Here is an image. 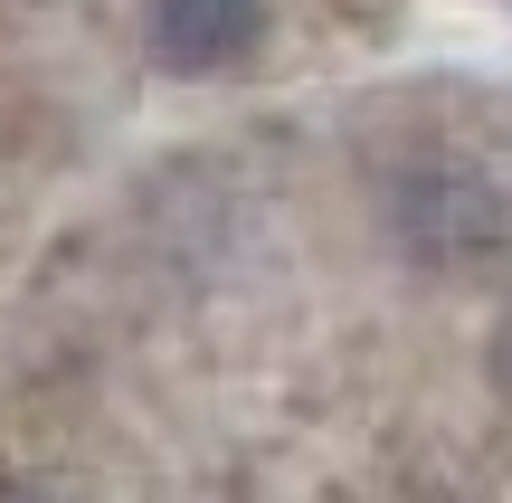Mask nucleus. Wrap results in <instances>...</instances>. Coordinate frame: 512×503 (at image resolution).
Masks as SVG:
<instances>
[{"label":"nucleus","instance_id":"obj_1","mask_svg":"<svg viewBox=\"0 0 512 503\" xmlns=\"http://www.w3.org/2000/svg\"><path fill=\"white\" fill-rule=\"evenodd\" d=\"M370 219L418 276H484L512 257V171L456 133H427L370 171Z\"/></svg>","mask_w":512,"mask_h":503},{"label":"nucleus","instance_id":"obj_2","mask_svg":"<svg viewBox=\"0 0 512 503\" xmlns=\"http://www.w3.org/2000/svg\"><path fill=\"white\" fill-rule=\"evenodd\" d=\"M266 38V0H143V48L162 76H228Z\"/></svg>","mask_w":512,"mask_h":503},{"label":"nucleus","instance_id":"obj_3","mask_svg":"<svg viewBox=\"0 0 512 503\" xmlns=\"http://www.w3.org/2000/svg\"><path fill=\"white\" fill-rule=\"evenodd\" d=\"M484 361H494V380H503V399H512V304H503V323H494V352H484Z\"/></svg>","mask_w":512,"mask_h":503},{"label":"nucleus","instance_id":"obj_4","mask_svg":"<svg viewBox=\"0 0 512 503\" xmlns=\"http://www.w3.org/2000/svg\"><path fill=\"white\" fill-rule=\"evenodd\" d=\"M10 503H38V494H10Z\"/></svg>","mask_w":512,"mask_h":503}]
</instances>
